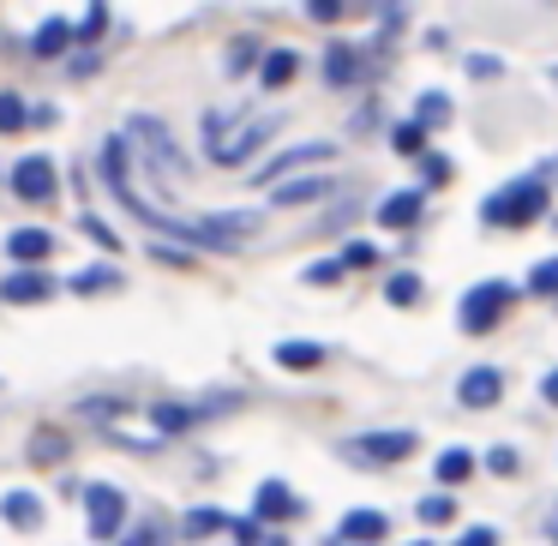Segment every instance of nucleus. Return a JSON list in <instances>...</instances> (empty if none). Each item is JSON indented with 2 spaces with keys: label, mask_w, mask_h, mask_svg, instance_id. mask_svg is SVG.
Segmentation results:
<instances>
[{
  "label": "nucleus",
  "mask_w": 558,
  "mask_h": 546,
  "mask_svg": "<svg viewBox=\"0 0 558 546\" xmlns=\"http://www.w3.org/2000/svg\"><path fill=\"white\" fill-rule=\"evenodd\" d=\"M102 181L114 186V198H121L126 210H138V217L150 222V229H162V234H174V241H193V222H181L174 210H162V205H150L145 193L133 186V157H126V138H102Z\"/></svg>",
  "instance_id": "f257e3e1"
},
{
  "label": "nucleus",
  "mask_w": 558,
  "mask_h": 546,
  "mask_svg": "<svg viewBox=\"0 0 558 546\" xmlns=\"http://www.w3.org/2000/svg\"><path fill=\"white\" fill-rule=\"evenodd\" d=\"M541 210H546V181L529 174V181L498 186V193L481 205V222H493V229H522V222H534Z\"/></svg>",
  "instance_id": "f03ea898"
},
{
  "label": "nucleus",
  "mask_w": 558,
  "mask_h": 546,
  "mask_svg": "<svg viewBox=\"0 0 558 546\" xmlns=\"http://www.w3.org/2000/svg\"><path fill=\"white\" fill-rule=\"evenodd\" d=\"M258 234L253 210H222V217H198L193 222V246H210V253H241Z\"/></svg>",
  "instance_id": "7ed1b4c3"
},
{
  "label": "nucleus",
  "mask_w": 558,
  "mask_h": 546,
  "mask_svg": "<svg viewBox=\"0 0 558 546\" xmlns=\"http://www.w3.org/2000/svg\"><path fill=\"white\" fill-rule=\"evenodd\" d=\"M277 126H282V109H265L258 121H241L234 133H222L217 145H210V157H217L222 169H234V162H246V157H253V150L265 145L270 133H277Z\"/></svg>",
  "instance_id": "20e7f679"
},
{
  "label": "nucleus",
  "mask_w": 558,
  "mask_h": 546,
  "mask_svg": "<svg viewBox=\"0 0 558 546\" xmlns=\"http://www.w3.org/2000/svg\"><path fill=\"white\" fill-rule=\"evenodd\" d=\"M510 301H517V289H510V282H474V289L462 294V330H469V337L493 330L498 318H505Z\"/></svg>",
  "instance_id": "39448f33"
},
{
  "label": "nucleus",
  "mask_w": 558,
  "mask_h": 546,
  "mask_svg": "<svg viewBox=\"0 0 558 546\" xmlns=\"http://www.w3.org/2000/svg\"><path fill=\"white\" fill-rule=\"evenodd\" d=\"M54 162L49 157H25L13 162V198H25V205H54Z\"/></svg>",
  "instance_id": "423d86ee"
},
{
  "label": "nucleus",
  "mask_w": 558,
  "mask_h": 546,
  "mask_svg": "<svg viewBox=\"0 0 558 546\" xmlns=\"http://www.w3.org/2000/svg\"><path fill=\"white\" fill-rule=\"evenodd\" d=\"M85 510H90V534L97 541H114L126 522V498L114 493V486H85Z\"/></svg>",
  "instance_id": "0eeeda50"
},
{
  "label": "nucleus",
  "mask_w": 558,
  "mask_h": 546,
  "mask_svg": "<svg viewBox=\"0 0 558 546\" xmlns=\"http://www.w3.org/2000/svg\"><path fill=\"white\" fill-rule=\"evenodd\" d=\"M133 138H145V157H150V169H157V162H162V174H174V181H181V174H186V162L181 157H174V138H169V126H162V121H150V114H138V121H133Z\"/></svg>",
  "instance_id": "6e6552de"
},
{
  "label": "nucleus",
  "mask_w": 558,
  "mask_h": 546,
  "mask_svg": "<svg viewBox=\"0 0 558 546\" xmlns=\"http://www.w3.org/2000/svg\"><path fill=\"white\" fill-rule=\"evenodd\" d=\"M330 157H337V145H330V138H313V145H294V150H282V157L258 162V181H282V174L301 169V162H330Z\"/></svg>",
  "instance_id": "1a4fd4ad"
},
{
  "label": "nucleus",
  "mask_w": 558,
  "mask_h": 546,
  "mask_svg": "<svg viewBox=\"0 0 558 546\" xmlns=\"http://www.w3.org/2000/svg\"><path fill=\"white\" fill-rule=\"evenodd\" d=\"M498 390H505V373H498V366H469L462 385H457V397H462V409H493Z\"/></svg>",
  "instance_id": "9d476101"
},
{
  "label": "nucleus",
  "mask_w": 558,
  "mask_h": 546,
  "mask_svg": "<svg viewBox=\"0 0 558 546\" xmlns=\"http://www.w3.org/2000/svg\"><path fill=\"white\" fill-rule=\"evenodd\" d=\"M414 450V433H361L354 438V457L361 462H402Z\"/></svg>",
  "instance_id": "9b49d317"
},
{
  "label": "nucleus",
  "mask_w": 558,
  "mask_h": 546,
  "mask_svg": "<svg viewBox=\"0 0 558 546\" xmlns=\"http://www.w3.org/2000/svg\"><path fill=\"white\" fill-rule=\"evenodd\" d=\"M54 294V282L43 277V270H13V277L0 282V301L7 306H37V301H49Z\"/></svg>",
  "instance_id": "f8f14e48"
},
{
  "label": "nucleus",
  "mask_w": 558,
  "mask_h": 546,
  "mask_svg": "<svg viewBox=\"0 0 558 546\" xmlns=\"http://www.w3.org/2000/svg\"><path fill=\"white\" fill-rule=\"evenodd\" d=\"M385 534H390L385 510H349V517L337 522V541H349V546H373V541H385Z\"/></svg>",
  "instance_id": "ddd939ff"
},
{
  "label": "nucleus",
  "mask_w": 558,
  "mask_h": 546,
  "mask_svg": "<svg viewBox=\"0 0 558 546\" xmlns=\"http://www.w3.org/2000/svg\"><path fill=\"white\" fill-rule=\"evenodd\" d=\"M289 517H301V498L282 481H265L258 486V505H253V522H289Z\"/></svg>",
  "instance_id": "4468645a"
},
{
  "label": "nucleus",
  "mask_w": 558,
  "mask_h": 546,
  "mask_svg": "<svg viewBox=\"0 0 558 546\" xmlns=\"http://www.w3.org/2000/svg\"><path fill=\"white\" fill-rule=\"evenodd\" d=\"M421 205H426V193H421V186H402V193H390L385 205H378V222H385V229H414Z\"/></svg>",
  "instance_id": "2eb2a0df"
},
{
  "label": "nucleus",
  "mask_w": 558,
  "mask_h": 546,
  "mask_svg": "<svg viewBox=\"0 0 558 546\" xmlns=\"http://www.w3.org/2000/svg\"><path fill=\"white\" fill-rule=\"evenodd\" d=\"M0 517L13 522V529H43V498L13 486V493H0Z\"/></svg>",
  "instance_id": "dca6fc26"
},
{
  "label": "nucleus",
  "mask_w": 558,
  "mask_h": 546,
  "mask_svg": "<svg viewBox=\"0 0 558 546\" xmlns=\"http://www.w3.org/2000/svg\"><path fill=\"white\" fill-rule=\"evenodd\" d=\"M7 253H13V265H43V258L54 253V234L49 229H13Z\"/></svg>",
  "instance_id": "f3484780"
},
{
  "label": "nucleus",
  "mask_w": 558,
  "mask_h": 546,
  "mask_svg": "<svg viewBox=\"0 0 558 546\" xmlns=\"http://www.w3.org/2000/svg\"><path fill=\"white\" fill-rule=\"evenodd\" d=\"M31 49H37V61H61V54L73 49V25H66V19H49V25L37 31V43H31Z\"/></svg>",
  "instance_id": "a211bd4d"
},
{
  "label": "nucleus",
  "mask_w": 558,
  "mask_h": 546,
  "mask_svg": "<svg viewBox=\"0 0 558 546\" xmlns=\"http://www.w3.org/2000/svg\"><path fill=\"white\" fill-rule=\"evenodd\" d=\"M330 61H325V78L330 85H354L361 78V49H349V43H337V49H325Z\"/></svg>",
  "instance_id": "6ab92c4d"
},
{
  "label": "nucleus",
  "mask_w": 558,
  "mask_h": 546,
  "mask_svg": "<svg viewBox=\"0 0 558 546\" xmlns=\"http://www.w3.org/2000/svg\"><path fill=\"white\" fill-rule=\"evenodd\" d=\"M294 66H301V54H294V49H270V54H265V66H258L265 90H282V85L294 78Z\"/></svg>",
  "instance_id": "aec40b11"
},
{
  "label": "nucleus",
  "mask_w": 558,
  "mask_h": 546,
  "mask_svg": "<svg viewBox=\"0 0 558 546\" xmlns=\"http://www.w3.org/2000/svg\"><path fill=\"white\" fill-rule=\"evenodd\" d=\"M313 198H330V181H282L277 186V205H313Z\"/></svg>",
  "instance_id": "412c9836"
},
{
  "label": "nucleus",
  "mask_w": 558,
  "mask_h": 546,
  "mask_svg": "<svg viewBox=\"0 0 558 546\" xmlns=\"http://www.w3.org/2000/svg\"><path fill=\"white\" fill-rule=\"evenodd\" d=\"M469 469H474L469 450H438V462H433V474H438L445 486H462V481H469Z\"/></svg>",
  "instance_id": "4be33fe9"
},
{
  "label": "nucleus",
  "mask_w": 558,
  "mask_h": 546,
  "mask_svg": "<svg viewBox=\"0 0 558 546\" xmlns=\"http://www.w3.org/2000/svg\"><path fill=\"white\" fill-rule=\"evenodd\" d=\"M102 289H121V270L114 265H90L73 277V294H102Z\"/></svg>",
  "instance_id": "5701e85b"
},
{
  "label": "nucleus",
  "mask_w": 558,
  "mask_h": 546,
  "mask_svg": "<svg viewBox=\"0 0 558 546\" xmlns=\"http://www.w3.org/2000/svg\"><path fill=\"white\" fill-rule=\"evenodd\" d=\"M25 121H31L25 97H19V90H0V133H19Z\"/></svg>",
  "instance_id": "b1692460"
},
{
  "label": "nucleus",
  "mask_w": 558,
  "mask_h": 546,
  "mask_svg": "<svg viewBox=\"0 0 558 546\" xmlns=\"http://www.w3.org/2000/svg\"><path fill=\"white\" fill-rule=\"evenodd\" d=\"M438 121H450V97H445V90H421V121H414V126L426 133V126H438Z\"/></svg>",
  "instance_id": "393cba45"
},
{
  "label": "nucleus",
  "mask_w": 558,
  "mask_h": 546,
  "mask_svg": "<svg viewBox=\"0 0 558 546\" xmlns=\"http://www.w3.org/2000/svg\"><path fill=\"white\" fill-rule=\"evenodd\" d=\"M198 414H205V409H186V402H162V409H157V426H162V433H181V426H193V421H198Z\"/></svg>",
  "instance_id": "a878e982"
},
{
  "label": "nucleus",
  "mask_w": 558,
  "mask_h": 546,
  "mask_svg": "<svg viewBox=\"0 0 558 546\" xmlns=\"http://www.w3.org/2000/svg\"><path fill=\"white\" fill-rule=\"evenodd\" d=\"M450 517H457V498H450V493L421 498V522H426V529H438V522H450Z\"/></svg>",
  "instance_id": "bb28decb"
},
{
  "label": "nucleus",
  "mask_w": 558,
  "mask_h": 546,
  "mask_svg": "<svg viewBox=\"0 0 558 546\" xmlns=\"http://www.w3.org/2000/svg\"><path fill=\"white\" fill-rule=\"evenodd\" d=\"M318 354H325L318 342H277V361L282 366H318Z\"/></svg>",
  "instance_id": "cd10ccee"
},
{
  "label": "nucleus",
  "mask_w": 558,
  "mask_h": 546,
  "mask_svg": "<svg viewBox=\"0 0 558 546\" xmlns=\"http://www.w3.org/2000/svg\"><path fill=\"white\" fill-rule=\"evenodd\" d=\"M390 145H397V157H426V133H421V126H414V121H402L397 126V133H390Z\"/></svg>",
  "instance_id": "c85d7f7f"
},
{
  "label": "nucleus",
  "mask_w": 558,
  "mask_h": 546,
  "mask_svg": "<svg viewBox=\"0 0 558 546\" xmlns=\"http://www.w3.org/2000/svg\"><path fill=\"white\" fill-rule=\"evenodd\" d=\"M385 294H390L397 306H414V301H421V277H414V270H402V277L385 282Z\"/></svg>",
  "instance_id": "c756f323"
},
{
  "label": "nucleus",
  "mask_w": 558,
  "mask_h": 546,
  "mask_svg": "<svg viewBox=\"0 0 558 546\" xmlns=\"http://www.w3.org/2000/svg\"><path fill=\"white\" fill-rule=\"evenodd\" d=\"M217 529H229V517H222V510H186V534H198V541H205V534H217Z\"/></svg>",
  "instance_id": "7c9ffc66"
},
{
  "label": "nucleus",
  "mask_w": 558,
  "mask_h": 546,
  "mask_svg": "<svg viewBox=\"0 0 558 546\" xmlns=\"http://www.w3.org/2000/svg\"><path fill=\"white\" fill-rule=\"evenodd\" d=\"M529 289L534 294H558V258H546V265L529 270Z\"/></svg>",
  "instance_id": "2f4dec72"
},
{
  "label": "nucleus",
  "mask_w": 558,
  "mask_h": 546,
  "mask_svg": "<svg viewBox=\"0 0 558 546\" xmlns=\"http://www.w3.org/2000/svg\"><path fill=\"white\" fill-rule=\"evenodd\" d=\"M373 258H378V253H373L366 241H349V246H342V258H337V265H342V270H361V265H373Z\"/></svg>",
  "instance_id": "473e14b6"
},
{
  "label": "nucleus",
  "mask_w": 558,
  "mask_h": 546,
  "mask_svg": "<svg viewBox=\"0 0 558 546\" xmlns=\"http://www.w3.org/2000/svg\"><path fill=\"white\" fill-rule=\"evenodd\" d=\"M229 529H234V541H241V546H258V541H265V522H253V517L229 522Z\"/></svg>",
  "instance_id": "72a5a7b5"
},
{
  "label": "nucleus",
  "mask_w": 558,
  "mask_h": 546,
  "mask_svg": "<svg viewBox=\"0 0 558 546\" xmlns=\"http://www.w3.org/2000/svg\"><path fill=\"white\" fill-rule=\"evenodd\" d=\"M102 25H109V7H102V0H90V13H85V25H78V37H97Z\"/></svg>",
  "instance_id": "f704fd0d"
},
{
  "label": "nucleus",
  "mask_w": 558,
  "mask_h": 546,
  "mask_svg": "<svg viewBox=\"0 0 558 546\" xmlns=\"http://www.w3.org/2000/svg\"><path fill=\"white\" fill-rule=\"evenodd\" d=\"M31 457H37V462H54V457H66V445H54V433H37V445H31Z\"/></svg>",
  "instance_id": "c9c22d12"
},
{
  "label": "nucleus",
  "mask_w": 558,
  "mask_h": 546,
  "mask_svg": "<svg viewBox=\"0 0 558 546\" xmlns=\"http://www.w3.org/2000/svg\"><path fill=\"white\" fill-rule=\"evenodd\" d=\"M85 234H90V241H102V246H109V253H114V246H121V241H114V229H109V222H102V217H85Z\"/></svg>",
  "instance_id": "e433bc0d"
},
{
  "label": "nucleus",
  "mask_w": 558,
  "mask_h": 546,
  "mask_svg": "<svg viewBox=\"0 0 558 546\" xmlns=\"http://www.w3.org/2000/svg\"><path fill=\"white\" fill-rule=\"evenodd\" d=\"M313 19H318V25H337V19H342V0H313Z\"/></svg>",
  "instance_id": "4c0bfd02"
},
{
  "label": "nucleus",
  "mask_w": 558,
  "mask_h": 546,
  "mask_svg": "<svg viewBox=\"0 0 558 546\" xmlns=\"http://www.w3.org/2000/svg\"><path fill=\"white\" fill-rule=\"evenodd\" d=\"M457 546H498V529H486V522H481V529H469Z\"/></svg>",
  "instance_id": "58836bf2"
},
{
  "label": "nucleus",
  "mask_w": 558,
  "mask_h": 546,
  "mask_svg": "<svg viewBox=\"0 0 558 546\" xmlns=\"http://www.w3.org/2000/svg\"><path fill=\"white\" fill-rule=\"evenodd\" d=\"M246 61H253V43H234V49H229V73H246Z\"/></svg>",
  "instance_id": "ea45409f"
},
{
  "label": "nucleus",
  "mask_w": 558,
  "mask_h": 546,
  "mask_svg": "<svg viewBox=\"0 0 558 546\" xmlns=\"http://www.w3.org/2000/svg\"><path fill=\"white\" fill-rule=\"evenodd\" d=\"M306 277H313V282H337V277H342V265H337V258H325V265H313Z\"/></svg>",
  "instance_id": "a19ab883"
},
{
  "label": "nucleus",
  "mask_w": 558,
  "mask_h": 546,
  "mask_svg": "<svg viewBox=\"0 0 558 546\" xmlns=\"http://www.w3.org/2000/svg\"><path fill=\"white\" fill-rule=\"evenodd\" d=\"M486 469H498V474H510V469H517V450H493V457H486Z\"/></svg>",
  "instance_id": "79ce46f5"
},
{
  "label": "nucleus",
  "mask_w": 558,
  "mask_h": 546,
  "mask_svg": "<svg viewBox=\"0 0 558 546\" xmlns=\"http://www.w3.org/2000/svg\"><path fill=\"white\" fill-rule=\"evenodd\" d=\"M426 181H450V162L445 157H426Z\"/></svg>",
  "instance_id": "37998d69"
},
{
  "label": "nucleus",
  "mask_w": 558,
  "mask_h": 546,
  "mask_svg": "<svg viewBox=\"0 0 558 546\" xmlns=\"http://www.w3.org/2000/svg\"><path fill=\"white\" fill-rule=\"evenodd\" d=\"M541 397H546V402H553V409H558V373H546V378H541Z\"/></svg>",
  "instance_id": "c03bdc74"
},
{
  "label": "nucleus",
  "mask_w": 558,
  "mask_h": 546,
  "mask_svg": "<svg viewBox=\"0 0 558 546\" xmlns=\"http://www.w3.org/2000/svg\"><path fill=\"white\" fill-rule=\"evenodd\" d=\"M150 534H157V529H138V534H133V541H126V546H150Z\"/></svg>",
  "instance_id": "a18cd8bd"
},
{
  "label": "nucleus",
  "mask_w": 558,
  "mask_h": 546,
  "mask_svg": "<svg viewBox=\"0 0 558 546\" xmlns=\"http://www.w3.org/2000/svg\"><path fill=\"white\" fill-rule=\"evenodd\" d=\"M553 541H558V510H553Z\"/></svg>",
  "instance_id": "49530a36"
},
{
  "label": "nucleus",
  "mask_w": 558,
  "mask_h": 546,
  "mask_svg": "<svg viewBox=\"0 0 558 546\" xmlns=\"http://www.w3.org/2000/svg\"><path fill=\"white\" fill-rule=\"evenodd\" d=\"M330 546H349V541H330Z\"/></svg>",
  "instance_id": "de8ad7c7"
},
{
  "label": "nucleus",
  "mask_w": 558,
  "mask_h": 546,
  "mask_svg": "<svg viewBox=\"0 0 558 546\" xmlns=\"http://www.w3.org/2000/svg\"><path fill=\"white\" fill-rule=\"evenodd\" d=\"M414 546H433V541H414Z\"/></svg>",
  "instance_id": "09e8293b"
},
{
  "label": "nucleus",
  "mask_w": 558,
  "mask_h": 546,
  "mask_svg": "<svg viewBox=\"0 0 558 546\" xmlns=\"http://www.w3.org/2000/svg\"><path fill=\"white\" fill-rule=\"evenodd\" d=\"M270 546H282V541H270Z\"/></svg>",
  "instance_id": "8fccbe9b"
}]
</instances>
